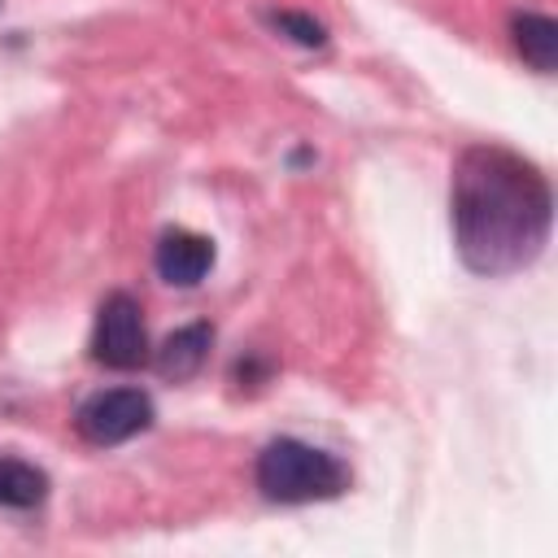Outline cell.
Returning <instances> with one entry per match:
<instances>
[{"label": "cell", "instance_id": "ba28073f", "mask_svg": "<svg viewBox=\"0 0 558 558\" xmlns=\"http://www.w3.org/2000/svg\"><path fill=\"white\" fill-rule=\"evenodd\" d=\"M44 497H48V475L26 458L0 453V506L4 510H35Z\"/></svg>", "mask_w": 558, "mask_h": 558}, {"label": "cell", "instance_id": "277c9868", "mask_svg": "<svg viewBox=\"0 0 558 558\" xmlns=\"http://www.w3.org/2000/svg\"><path fill=\"white\" fill-rule=\"evenodd\" d=\"M74 427L87 445H122L140 432L153 427V397L144 388H105V392H92L78 414H74Z\"/></svg>", "mask_w": 558, "mask_h": 558}, {"label": "cell", "instance_id": "8992f818", "mask_svg": "<svg viewBox=\"0 0 558 558\" xmlns=\"http://www.w3.org/2000/svg\"><path fill=\"white\" fill-rule=\"evenodd\" d=\"M209 344H214V327H209V323H187V327H179V331H170V336L161 340L153 366H157L161 379L183 384V379H192V375L205 366Z\"/></svg>", "mask_w": 558, "mask_h": 558}, {"label": "cell", "instance_id": "7a4b0ae2", "mask_svg": "<svg viewBox=\"0 0 558 558\" xmlns=\"http://www.w3.org/2000/svg\"><path fill=\"white\" fill-rule=\"evenodd\" d=\"M257 488L266 501H279V506H310V501H331L349 488V466L318 449V445H305L296 436H279L270 440L262 453H257Z\"/></svg>", "mask_w": 558, "mask_h": 558}, {"label": "cell", "instance_id": "3957f363", "mask_svg": "<svg viewBox=\"0 0 558 558\" xmlns=\"http://www.w3.org/2000/svg\"><path fill=\"white\" fill-rule=\"evenodd\" d=\"M92 357L109 371H140L153 362L144 310L131 292H109L100 301L96 327H92Z\"/></svg>", "mask_w": 558, "mask_h": 558}, {"label": "cell", "instance_id": "6da1fadb", "mask_svg": "<svg viewBox=\"0 0 558 558\" xmlns=\"http://www.w3.org/2000/svg\"><path fill=\"white\" fill-rule=\"evenodd\" d=\"M453 244L466 270L484 279L514 275L541 257L554 227V192L541 166L501 144H471L449 183Z\"/></svg>", "mask_w": 558, "mask_h": 558}, {"label": "cell", "instance_id": "52a82bcc", "mask_svg": "<svg viewBox=\"0 0 558 558\" xmlns=\"http://www.w3.org/2000/svg\"><path fill=\"white\" fill-rule=\"evenodd\" d=\"M510 35H514L519 57L532 70L549 74L558 65V22L554 17H545V13H514L510 17Z\"/></svg>", "mask_w": 558, "mask_h": 558}, {"label": "cell", "instance_id": "5b68a950", "mask_svg": "<svg viewBox=\"0 0 558 558\" xmlns=\"http://www.w3.org/2000/svg\"><path fill=\"white\" fill-rule=\"evenodd\" d=\"M153 266L170 288H196L214 270V240L187 227H170L153 248Z\"/></svg>", "mask_w": 558, "mask_h": 558}, {"label": "cell", "instance_id": "9c48e42d", "mask_svg": "<svg viewBox=\"0 0 558 558\" xmlns=\"http://www.w3.org/2000/svg\"><path fill=\"white\" fill-rule=\"evenodd\" d=\"M270 26L283 31V35H288L292 44H301V48H323V44H327V26L314 22L310 13H292V9H283V13H270Z\"/></svg>", "mask_w": 558, "mask_h": 558}]
</instances>
